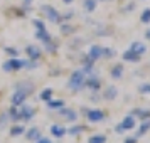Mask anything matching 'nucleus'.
Segmentation results:
<instances>
[{"mask_svg": "<svg viewBox=\"0 0 150 143\" xmlns=\"http://www.w3.org/2000/svg\"><path fill=\"white\" fill-rule=\"evenodd\" d=\"M84 81H86V74L83 73V69H76L71 73L68 79V89H71L73 93H78L84 88Z\"/></svg>", "mask_w": 150, "mask_h": 143, "instance_id": "f257e3e1", "label": "nucleus"}, {"mask_svg": "<svg viewBox=\"0 0 150 143\" xmlns=\"http://www.w3.org/2000/svg\"><path fill=\"white\" fill-rule=\"evenodd\" d=\"M39 12L42 14L44 19H47L49 22H52V24H59L61 25V12L54 8V5H49V4H42L41 7H39Z\"/></svg>", "mask_w": 150, "mask_h": 143, "instance_id": "f03ea898", "label": "nucleus"}, {"mask_svg": "<svg viewBox=\"0 0 150 143\" xmlns=\"http://www.w3.org/2000/svg\"><path fill=\"white\" fill-rule=\"evenodd\" d=\"M12 88H14V91H21V93H24V94L27 96V98H30V96L35 93V82L32 81V79H19V81H15L14 84H12Z\"/></svg>", "mask_w": 150, "mask_h": 143, "instance_id": "7ed1b4c3", "label": "nucleus"}, {"mask_svg": "<svg viewBox=\"0 0 150 143\" xmlns=\"http://www.w3.org/2000/svg\"><path fill=\"white\" fill-rule=\"evenodd\" d=\"M2 69H4V73H7V74L19 73V71L24 69V59H21V57H8L7 61L2 64Z\"/></svg>", "mask_w": 150, "mask_h": 143, "instance_id": "20e7f679", "label": "nucleus"}, {"mask_svg": "<svg viewBox=\"0 0 150 143\" xmlns=\"http://www.w3.org/2000/svg\"><path fill=\"white\" fill-rule=\"evenodd\" d=\"M24 51H25V54H27V59H30V61H35L39 62L42 57V49L39 47V46H35V44H27L25 47H24Z\"/></svg>", "mask_w": 150, "mask_h": 143, "instance_id": "39448f33", "label": "nucleus"}, {"mask_svg": "<svg viewBox=\"0 0 150 143\" xmlns=\"http://www.w3.org/2000/svg\"><path fill=\"white\" fill-rule=\"evenodd\" d=\"M19 113H21V121L29 123L32 121V118L35 116V108H32L30 104H22L19 108Z\"/></svg>", "mask_w": 150, "mask_h": 143, "instance_id": "423d86ee", "label": "nucleus"}, {"mask_svg": "<svg viewBox=\"0 0 150 143\" xmlns=\"http://www.w3.org/2000/svg\"><path fill=\"white\" fill-rule=\"evenodd\" d=\"M24 136H25V140H27V142L35 143L37 140H41L42 131H41V128H39V126H29V128H25Z\"/></svg>", "mask_w": 150, "mask_h": 143, "instance_id": "0eeeda50", "label": "nucleus"}, {"mask_svg": "<svg viewBox=\"0 0 150 143\" xmlns=\"http://www.w3.org/2000/svg\"><path fill=\"white\" fill-rule=\"evenodd\" d=\"M27 99L29 98L24 94V93H21V91H14V93L10 94V104H12V106H17V108H21L22 104H25Z\"/></svg>", "mask_w": 150, "mask_h": 143, "instance_id": "6e6552de", "label": "nucleus"}, {"mask_svg": "<svg viewBox=\"0 0 150 143\" xmlns=\"http://www.w3.org/2000/svg\"><path fill=\"white\" fill-rule=\"evenodd\" d=\"M56 115L57 116H61V118H64L66 121H76L78 120V113H76L74 109H71V108H61V109H57L56 111Z\"/></svg>", "mask_w": 150, "mask_h": 143, "instance_id": "1a4fd4ad", "label": "nucleus"}, {"mask_svg": "<svg viewBox=\"0 0 150 143\" xmlns=\"http://www.w3.org/2000/svg\"><path fill=\"white\" fill-rule=\"evenodd\" d=\"M86 118H88V121H91V123H100V121H103L105 120V111H101V109H88L86 113Z\"/></svg>", "mask_w": 150, "mask_h": 143, "instance_id": "9d476101", "label": "nucleus"}, {"mask_svg": "<svg viewBox=\"0 0 150 143\" xmlns=\"http://www.w3.org/2000/svg\"><path fill=\"white\" fill-rule=\"evenodd\" d=\"M100 86H101V81H100V77H98V76H95V74L86 76L84 88L91 89V91H100Z\"/></svg>", "mask_w": 150, "mask_h": 143, "instance_id": "9b49d317", "label": "nucleus"}, {"mask_svg": "<svg viewBox=\"0 0 150 143\" xmlns=\"http://www.w3.org/2000/svg\"><path fill=\"white\" fill-rule=\"evenodd\" d=\"M88 57L93 62L103 59V46H98V44L91 46V47H89V52H88Z\"/></svg>", "mask_w": 150, "mask_h": 143, "instance_id": "f8f14e48", "label": "nucleus"}, {"mask_svg": "<svg viewBox=\"0 0 150 143\" xmlns=\"http://www.w3.org/2000/svg\"><path fill=\"white\" fill-rule=\"evenodd\" d=\"M51 135L54 138H62L64 135H68V128L59 123H54V125H51Z\"/></svg>", "mask_w": 150, "mask_h": 143, "instance_id": "ddd939ff", "label": "nucleus"}, {"mask_svg": "<svg viewBox=\"0 0 150 143\" xmlns=\"http://www.w3.org/2000/svg\"><path fill=\"white\" fill-rule=\"evenodd\" d=\"M24 133H25V126L21 125V123H12L8 126V135L10 136H21Z\"/></svg>", "mask_w": 150, "mask_h": 143, "instance_id": "4468645a", "label": "nucleus"}, {"mask_svg": "<svg viewBox=\"0 0 150 143\" xmlns=\"http://www.w3.org/2000/svg\"><path fill=\"white\" fill-rule=\"evenodd\" d=\"M116 96H118V89L115 86H108L103 91V99H106V101H113Z\"/></svg>", "mask_w": 150, "mask_h": 143, "instance_id": "2eb2a0df", "label": "nucleus"}, {"mask_svg": "<svg viewBox=\"0 0 150 143\" xmlns=\"http://www.w3.org/2000/svg\"><path fill=\"white\" fill-rule=\"evenodd\" d=\"M7 115L10 118V123H21V113H19V108L17 106H12L7 109Z\"/></svg>", "mask_w": 150, "mask_h": 143, "instance_id": "dca6fc26", "label": "nucleus"}, {"mask_svg": "<svg viewBox=\"0 0 150 143\" xmlns=\"http://www.w3.org/2000/svg\"><path fill=\"white\" fill-rule=\"evenodd\" d=\"M52 98H54V89H52V88H44L41 93H39V99L44 101V103L51 101Z\"/></svg>", "mask_w": 150, "mask_h": 143, "instance_id": "f3484780", "label": "nucleus"}, {"mask_svg": "<svg viewBox=\"0 0 150 143\" xmlns=\"http://www.w3.org/2000/svg\"><path fill=\"white\" fill-rule=\"evenodd\" d=\"M12 123H10V118H8L7 111H0V131L7 130Z\"/></svg>", "mask_w": 150, "mask_h": 143, "instance_id": "a211bd4d", "label": "nucleus"}, {"mask_svg": "<svg viewBox=\"0 0 150 143\" xmlns=\"http://www.w3.org/2000/svg\"><path fill=\"white\" fill-rule=\"evenodd\" d=\"M140 57H142V56H138L137 52L130 51V49L123 52V61H127V62H138L140 61Z\"/></svg>", "mask_w": 150, "mask_h": 143, "instance_id": "6ab92c4d", "label": "nucleus"}, {"mask_svg": "<svg viewBox=\"0 0 150 143\" xmlns=\"http://www.w3.org/2000/svg\"><path fill=\"white\" fill-rule=\"evenodd\" d=\"M120 126H122L123 130H132L135 128V120H133V115H128L123 118V121L120 123Z\"/></svg>", "mask_w": 150, "mask_h": 143, "instance_id": "aec40b11", "label": "nucleus"}, {"mask_svg": "<svg viewBox=\"0 0 150 143\" xmlns=\"http://www.w3.org/2000/svg\"><path fill=\"white\" fill-rule=\"evenodd\" d=\"M47 104V108L49 109H54V111H57V109H61V108H64V101L62 99H51V101H47L46 103Z\"/></svg>", "mask_w": 150, "mask_h": 143, "instance_id": "412c9836", "label": "nucleus"}, {"mask_svg": "<svg viewBox=\"0 0 150 143\" xmlns=\"http://www.w3.org/2000/svg\"><path fill=\"white\" fill-rule=\"evenodd\" d=\"M110 76H111L113 79H120V77L123 76V66H122V64H115V66L111 68Z\"/></svg>", "mask_w": 150, "mask_h": 143, "instance_id": "4be33fe9", "label": "nucleus"}, {"mask_svg": "<svg viewBox=\"0 0 150 143\" xmlns=\"http://www.w3.org/2000/svg\"><path fill=\"white\" fill-rule=\"evenodd\" d=\"M130 51H133V52H137L138 56H143V54H145V51H147V47L143 46L142 42H133V44L130 46Z\"/></svg>", "mask_w": 150, "mask_h": 143, "instance_id": "5701e85b", "label": "nucleus"}, {"mask_svg": "<svg viewBox=\"0 0 150 143\" xmlns=\"http://www.w3.org/2000/svg\"><path fill=\"white\" fill-rule=\"evenodd\" d=\"M4 52L8 56V57H19V49L17 47H12V46H4Z\"/></svg>", "mask_w": 150, "mask_h": 143, "instance_id": "b1692460", "label": "nucleus"}, {"mask_svg": "<svg viewBox=\"0 0 150 143\" xmlns=\"http://www.w3.org/2000/svg\"><path fill=\"white\" fill-rule=\"evenodd\" d=\"M150 130V120H145V121L140 125V128L137 130V136H142V135H145L147 131Z\"/></svg>", "mask_w": 150, "mask_h": 143, "instance_id": "393cba45", "label": "nucleus"}, {"mask_svg": "<svg viewBox=\"0 0 150 143\" xmlns=\"http://www.w3.org/2000/svg\"><path fill=\"white\" fill-rule=\"evenodd\" d=\"M84 130H86V128H84L83 125H74V126H71V128H68V135L76 136V135H79V133H83Z\"/></svg>", "mask_w": 150, "mask_h": 143, "instance_id": "a878e982", "label": "nucleus"}, {"mask_svg": "<svg viewBox=\"0 0 150 143\" xmlns=\"http://www.w3.org/2000/svg\"><path fill=\"white\" fill-rule=\"evenodd\" d=\"M83 7L86 12H95L96 10V0H84L83 2Z\"/></svg>", "mask_w": 150, "mask_h": 143, "instance_id": "bb28decb", "label": "nucleus"}, {"mask_svg": "<svg viewBox=\"0 0 150 143\" xmlns=\"http://www.w3.org/2000/svg\"><path fill=\"white\" fill-rule=\"evenodd\" d=\"M61 32H62V35H71L73 32H74V27L69 25V24H66V22H62L61 24Z\"/></svg>", "mask_w": 150, "mask_h": 143, "instance_id": "cd10ccee", "label": "nucleus"}, {"mask_svg": "<svg viewBox=\"0 0 150 143\" xmlns=\"http://www.w3.org/2000/svg\"><path fill=\"white\" fill-rule=\"evenodd\" d=\"M133 115L140 116L142 120H147V118H150V109H135V111H132Z\"/></svg>", "mask_w": 150, "mask_h": 143, "instance_id": "c85d7f7f", "label": "nucleus"}, {"mask_svg": "<svg viewBox=\"0 0 150 143\" xmlns=\"http://www.w3.org/2000/svg\"><path fill=\"white\" fill-rule=\"evenodd\" d=\"M88 143H106V136L105 135H93L88 140Z\"/></svg>", "mask_w": 150, "mask_h": 143, "instance_id": "c756f323", "label": "nucleus"}, {"mask_svg": "<svg viewBox=\"0 0 150 143\" xmlns=\"http://www.w3.org/2000/svg\"><path fill=\"white\" fill-rule=\"evenodd\" d=\"M32 25L35 27V30L46 29V24H44V20H41V19H34V20H32Z\"/></svg>", "mask_w": 150, "mask_h": 143, "instance_id": "7c9ffc66", "label": "nucleus"}, {"mask_svg": "<svg viewBox=\"0 0 150 143\" xmlns=\"http://www.w3.org/2000/svg\"><path fill=\"white\" fill-rule=\"evenodd\" d=\"M142 22H143V24H149V22H150V8L143 10V14H142Z\"/></svg>", "mask_w": 150, "mask_h": 143, "instance_id": "2f4dec72", "label": "nucleus"}, {"mask_svg": "<svg viewBox=\"0 0 150 143\" xmlns=\"http://www.w3.org/2000/svg\"><path fill=\"white\" fill-rule=\"evenodd\" d=\"M115 56V51L108 47H103V57H113Z\"/></svg>", "mask_w": 150, "mask_h": 143, "instance_id": "473e14b6", "label": "nucleus"}, {"mask_svg": "<svg viewBox=\"0 0 150 143\" xmlns=\"http://www.w3.org/2000/svg\"><path fill=\"white\" fill-rule=\"evenodd\" d=\"M138 91H140V93H143V94L150 93V84H142V86L138 88Z\"/></svg>", "mask_w": 150, "mask_h": 143, "instance_id": "72a5a7b5", "label": "nucleus"}, {"mask_svg": "<svg viewBox=\"0 0 150 143\" xmlns=\"http://www.w3.org/2000/svg\"><path fill=\"white\" fill-rule=\"evenodd\" d=\"M35 143H52V140L47 138V136H41V140H37Z\"/></svg>", "mask_w": 150, "mask_h": 143, "instance_id": "f704fd0d", "label": "nucleus"}, {"mask_svg": "<svg viewBox=\"0 0 150 143\" xmlns=\"http://www.w3.org/2000/svg\"><path fill=\"white\" fill-rule=\"evenodd\" d=\"M125 143H137V138H135V136H130V138L125 140Z\"/></svg>", "mask_w": 150, "mask_h": 143, "instance_id": "c9c22d12", "label": "nucleus"}, {"mask_svg": "<svg viewBox=\"0 0 150 143\" xmlns=\"http://www.w3.org/2000/svg\"><path fill=\"white\" fill-rule=\"evenodd\" d=\"M115 131H116V133H123V131H125V130H123L122 126H120V125H118V126H116V128H115Z\"/></svg>", "mask_w": 150, "mask_h": 143, "instance_id": "e433bc0d", "label": "nucleus"}, {"mask_svg": "<svg viewBox=\"0 0 150 143\" xmlns=\"http://www.w3.org/2000/svg\"><path fill=\"white\" fill-rule=\"evenodd\" d=\"M32 4V0H22V5H30Z\"/></svg>", "mask_w": 150, "mask_h": 143, "instance_id": "4c0bfd02", "label": "nucleus"}, {"mask_svg": "<svg viewBox=\"0 0 150 143\" xmlns=\"http://www.w3.org/2000/svg\"><path fill=\"white\" fill-rule=\"evenodd\" d=\"M62 2H64V4H73L74 0H62Z\"/></svg>", "mask_w": 150, "mask_h": 143, "instance_id": "58836bf2", "label": "nucleus"}, {"mask_svg": "<svg viewBox=\"0 0 150 143\" xmlns=\"http://www.w3.org/2000/svg\"><path fill=\"white\" fill-rule=\"evenodd\" d=\"M145 35H147V39H150V30H147V34Z\"/></svg>", "mask_w": 150, "mask_h": 143, "instance_id": "ea45409f", "label": "nucleus"}, {"mask_svg": "<svg viewBox=\"0 0 150 143\" xmlns=\"http://www.w3.org/2000/svg\"><path fill=\"white\" fill-rule=\"evenodd\" d=\"M0 101H2V89H0Z\"/></svg>", "mask_w": 150, "mask_h": 143, "instance_id": "a19ab883", "label": "nucleus"}, {"mask_svg": "<svg viewBox=\"0 0 150 143\" xmlns=\"http://www.w3.org/2000/svg\"><path fill=\"white\" fill-rule=\"evenodd\" d=\"M96 2H98V0H96ZM100 2H110V0H100Z\"/></svg>", "mask_w": 150, "mask_h": 143, "instance_id": "79ce46f5", "label": "nucleus"}]
</instances>
